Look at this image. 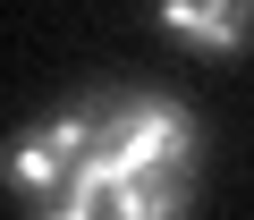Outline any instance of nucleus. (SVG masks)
<instances>
[{"instance_id":"nucleus-1","label":"nucleus","mask_w":254,"mask_h":220,"mask_svg":"<svg viewBox=\"0 0 254 220\" xmlns=\"http://www.w3.org/2000/svg\"><path fill=\"white\" fill-rule=\"evenodd\" d=\"M195 178V127L161 93H110V195L102 220H178Z\"/></svg>"},{"instance_id":"nucleus-2","label":"nucleus","mask_w":254,"mask_h":220,"mask_svg":"<svg viewBox=\"0 0 254 220\" xmlns=\"http://www.w3.org/2000/svg\"><path fill=\"white\" fill-rule=\"evenodd\" d=\"M9 186H17L26 220H102V195H110V102H76L68 119L17 136Z\"/></svg>"},{"instance_id":"nucleus-3","label":"nucleus","mask_w":254,"mask_h":220,"mask_svg":"<svg viewBox=\"0 0 254 220\" xmlns=\"http://www.w3.org/2000/svg\"><path fill=\"white\" fill-rule=\"evenodd\" d=\"M161 26L203 51H237L254 43V0H161Z\"/></svg>"}]
</instances>
